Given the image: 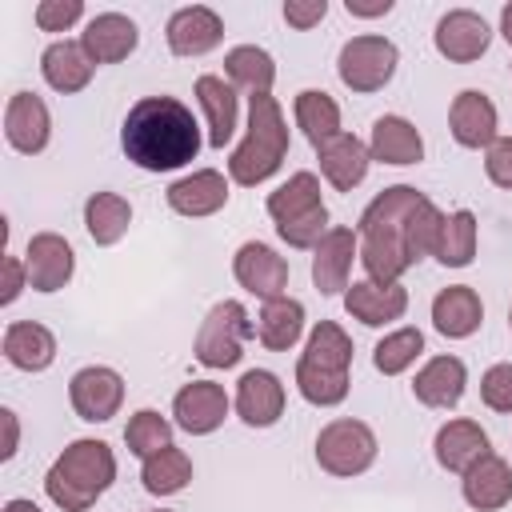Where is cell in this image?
<instances>
[{"mask_svg": "<svg viewBox=\"0 0 512 512\" xmlns=\"http://www.w3.org/2000/svg\"><path fill=\"white\" fill-rule=\"evenodd\" d=\"M200 144V124L176 96H144L120 124V148L144 172H176L196 160Z\"/></svg>", "mask_w": 512, "mask_h": 512, "instance_id": "obj_1", "label": "cell"}, {"mask_svg": "<svg viewBox=\"0 0 512 512\" xmlns=\"http://www.w3.org/2000/svg\"><path fill=\"white\" fill-rule=\"evenodd\" d=\"M424 200L428 196L416 192L412 184H392V188L376 192L372 204L360 212L356 236H360V264H364L368 280L400 284V276L412 268L408 248H404V228H408V216Z\"/></svg>", "mask_w": 512, "mask_h": 512, "instance_id": "obj_2", "label": "cell"}, {"mask_svg": "<svg viewBox=\"0 0 512 512\" xmlns=\"http://www.w3.org/2000/svg\"><path fill=\"white\" fill-rule=\"evenodd\" d=\"M116 480V452L104 440H72L48 468L44 492L60 512H88Z\"/></svg>", "mask_w": 512, "mask_h": 512, "instance_id": "obj_3", "label": "cell"}, {"mask_svg": "<svg viewBox=\"0 0 512 512\" xmlns=\"http://www.w3.org/2000/svg\"><path fill=\"white\" fill-rule=\"evenodd\" d=\"M288 120L276 104V96H252L248 100V132L228 156V180L240 188H256L268 176L280 172L288 156Z\"/></svg>", "mask_w": 512, "mask_h": 512, "instance_id": "obj_4", "label": "cell"}, {"mask_svg": "<svg viewBox=\"0 0 512 512\" xmlns=\"http://www.w3.org/2000/svg\"><path fill=\"white\" fill-rule=\"evenodd\" d=\"M268 216L288 248H316L328 232V204L320 196L316 172H292L276 192H268Z\"/></svg>", "mask_w": 512, "mask_h": 512, "instance_id": "obj_5", "label": "cell"}, {"mask_svg": "<svg viewBox=\"0 0 512 512\" xmlns=\"http://www.w3.org/2000/svg\"><path fill=\"white\" fill-rule=\"evenodd\" d=\"M256 336V324L240 300H220L208 308V316L196 328L192 356L204 368H236L244 356V344Z\"/></svg>", "mask_w": 512, "mask_h": 512, "instance_id": "obj_6", "label": "cell"}, {"mask_svg": "<svg viewBox=\"0 0 512 512\" xmlns=\"http://www.w3.org/2000/svg\"><path fill=\"white\" fill-rule=\"evenodd\" d=\"M376 432L364 424V420H352V416H340V420H328L316 436V464L328 472V476H360L376 464Z\"/></svg>", "mask_w": 512, "mask_h": 512, "instance_id": "obj_7", "label": "cell"}, {"mask_svg": "<svg viewBox=\"0 0 512 512\" xmlns=\"http://www.w3.org/2000/svg\"><path fill=\"white\" fill-rule=\"evenodd\" d=\"M396 64H400L396 44L388 36H376V32L352 36L336 56L340 84L352 92H380L396 76Z\"/></svg>", "mask_w": 512, "mask_h": 512, "instance_id": "obj_8", "label": "cell"}, {"mask_svg": "<svg viewBox=\"0 0 512 512\" xmlns=\"http://www.w3.org/2000/svg\"><path fill=\"white\" fill-rule=\"evenodd\" d=\"M68 404L80 420L104 424L120 412L124 404V376L108 364H88L68 380Z\"/></svg>", "mask_w": 512, "mask_h": 512, "instance_id": "obj_9", "label": "cell"}, {"mask_svg": "<svg viewBox=\"0 0 512 512\" xmlns=\"http://www.w3.org/2000/svg\"><path fill=\"white\" fill-rule=\"evenodd\" d=\"M360 260L356 228H328L324 240L312 248V284L320 296H340L352 284V264Z\"/></svg>", "mask_w": 512, "mask_h": 512, "instance_id": "obj_10", "label": "cell"}, {"mask_svg": "<svg viewBox=\"0 0 512 512\" xmlns=\"http://www.w3.org/2000/svg\"><path fill=\"white\" fill-rule=\"evenodd\" d=\"M232 276L244 292L260 296V300H276V296H288V260L264 244V240H248L236 248L232 256Z\"/></svg>", "mask_w": 512, "mask_h": 512, "instance_id": "obj_11", "label": "cell"}, {"mask_svg": "<svg viewBox=\"0 0 512 512\" xmlns=\"http://www.w3.org/2000/svg\"><path fill=\"white\" fill-rule=\"evenodd\" d=\"M432 44H436V52H440L444 60H452V64H472V60H480V56L488 52L492 28H488V20H484L480 12H472V8H452V12H444V16L436 20Z\"/></svg>", "mask_w": 512, "mask_h": 512, "instance_id": "obj_12", "label": "cell"}, {"mask_svg": "<svg viewBox=\"0 0 512 512\" xmlns=\"http://www.w3.org/2000/svg\"><path fill=\"white\" fill-rule=\"evenodd\" d=\"M228 392L224 384L216 380H192L184 384L176 396H172V416H176V428H184L188 436H208L216 432L224 420H228Z\"/></svg>", "mask_w": 512, "mask_h": 512, "instance_id": "obj_13", "label": "cell"}, {"mask_svg": "<svg viewBox=\"0 0 512 512\" xmlns=\"http://www.w3.org/2000/svg\"><path fill=\"white\" fill-rule=\"evenodd\" d=\"M28 288L32 292H60L76 272V252L60 232H36L24 248Z\"/></svg>", "mask_w": 512, "mask_h": 512, "instance_id": "obj_14", "label": "cell"}, {"mask_svg": "<svg viewBox=\"0 0 512 512\" xmlns=\"http://www.w3.org/2000/svg\"><path fill=\"white\" fill-rule=\"evenodd\" d=\"M284 384L276 372L268 368H248L240 380H236V396H232V408L236 416L248 424V428H272L280 416H284Z\"/></svg>", "mask_w": 512, "mask_h": 512, "instance_id": "obj_15", "label": "cell"}, {"mask_svg": "<svg viewBox=\"0 0 512 512\" xmlns=\"http://www.w3.org/2000/svg\"><path fill=\"white\" fill-rule=\"evenodd\" d=\"M164 40H168L172 56H204L224 40V20L208 4H188L168 16Z\"/></svg>", "mask_w": 512, "mask_h": 512, "instance_id": "obj_16", "label": "cell"}, {"mask_svg": "<svg viewBox=\"0 0 512 512\" xmlns=\"http://www.w3.org/2000/svg\"><path fill=\"white\" fill-rule=\"evenodd\" d=\"M448 128L460 148H492V140L500 136V112L492 96L464 88L448 108Z\"/></svg>", "mask_w": 512, "mask_h": 512, "instance_id": "obj_17", "label": "cell"}, {"mask_svg": "<svg viewBox=\"0 0 512 512\" xmlns=\"http://www.w3.org/2000/svg\"><path fill=\"white\" fill-rule=\"evenodd\" d=\"M48 136H52L48 104H44L36 92H16V96H8V108H4V140H8L20 156H36V152L48 148Z\"/></svg>", "mask_w": 512, "mask_h": 512, "instance_id": "obj_18", "label": "cell"}, {"mask_svg": "<svg viewBox=\"0 0 512 512\" xmlns=\"http://www.w3.org/2000/svg\"><path fill=\"white\" fill-rule=\"evenodd\" d=\"M80 44H84V52L92 56L96 68H100V64H120V60H128V56L136 52L140 28H136V20L124 16V12H100V16H92V20L84 24Z\"/></svg>", "mask_w": 512, "mask_h": 512, "instance_id": "obj_19", "label": "cell"}, {"mask_svg": "<svg viewBox=\"0 0 512 512\" xmlns=\"http://www.w3.org/2000/svg\"><path fill=\"white\" fill-rule=\"evenodd\" d=\"M164 196H168V208L176 216L200 220V216H212L228 204V176L216 172V168H196V172L172 180Z\"/></svg>", "mask_w": 512, "mask_h": 512, "instance_id": "obj_20", "label": "cell"}, {"mask_svg": "<svg viewBox=\"0 0 512 512\" xmlns=\"http://www.w3.org/2000/svg\"><path fill=\"white\" fill-rule=\"evenodd\" d=\"M344 312L360 320L364 328H384L408 312V288L404 284H376V280H352L344 292Z\"/></svg>", "mask_w": 512, "mask_h": 512, "instance_id": "obj_21", "label": "cell"}, {"mask_svg": "<svg viewBox=\"0 0 512 512\" xmlns=\"http://www.w3.org/2000/svg\"><path fill=\"white\" fill-rule=\"evenodd\" d=\"M432 452H436V464H440L444 472L464 476L476 460H484V456L492 452V440H488V432H484L476 420L456 416V420H448V424L436 428Z\"/></svg>", "mask_w": 512, "mask_h": 512, "instance_id": "obj_22", "label": "cell"}, {"mask_svg": "<svg viewBox=\"0 0 512 512\" xmlns=\"http://www.w3.org/2000/svg\"><path fill=\"white\" fill-rule=\"evenodd\" d=\"M316 160H320V176L336 192H352L356 184H364L368 164H372V152H368V144L360 136L340 132V136H332V140H324L316 148Z\"/></svg>", "mask_w": 512, "mask_h": 512, "instance_id": "obj_23", "label": "cell"}, {"mask_svg": "<svg viewBox=\"0 0 512 512\" xmlns=\"http://www.w3.org/2000/svg\"><path fill=\"white\" fill-rule=\"evenodd\" d=\"M432 324L448 340H468L484 324V300L472 284H448L432 296Z\"/></svg>", "mask_w": 512, "mask_h": 512, "instance_id": "obj_24", "label": "cell"}, {"mask_svg": "<svg viewBox=\"0 0 512 512\" xmlns=\"http://www.w3.org/2000/svg\"><path fill=\"white\" fill-rule=\"evenodd\" d=\"M460 496L476 512H500L512 500V468H508V460L496 456V452H488L484 460H476L460 476Z\"/></svg>", "mask_w": 512, "mask_h": 512, "instance_id": "obj_25", "label": "cell"}, {"mask_svg": "<svg viewBox=\"0 0 512 512\" xmlns=\"http://www.w3.org/2000/svg\"><path fill=\"white\" fill-rule=\"evenodd\" d=\"M368 152L372 160L380 164H392V168H408V164H420L424 160V136L420 128L408 120V116H380L372 124V136H368Z\"/></svg>", "mask_w": 512, "mask_h": 512, "instance_id": "obj_26", "label": "cell"}, {"mask_svg": "<svg viewBox=\"0 0 512 512\" xmlns=\"http://www.w3.org/2000/svg\"><path fill=\"white\" fill-rule=\"evenodd\" d=\"M40 72H44V84L60 96H72V92H84L96 64L92 56L84 52L80 40H52L40 56Z\"/></svg>", "mask_w": 512, "mask_h": 512, "instance_id": "obj_27", "label": "cell"}, {"mask_svg": "<svg viewBox=\"0 0 512 512\" xmlns=\"http://www.w3.org/2000/svg\"><path fill=\"white\" fill-rule=\"evenodd\" d=\"M196 100H200V112L208 120V144L224 148L240 128V96H236V88L224 84V76L204 72L196 80Z\"/></svg>", "mask_w": 512, "mask_h": 512, "instance_id": "obj_28", "label": "cell"}, {"mask_svg": "<svg viewBox=\"0 0 512 512\" xmlns=\"http://www.w3.org/2000/svg\"><path fill=\"white\" fill-rule=\"evenodd\" d=\"M464 388H468V368L460 356H432L412 380V396L424 408H456Z\"/></svg>", "mask_w": 512, "mask_h": 512, "instance_id": "obj_29", "label": "cell"}, {"mask_svg": "<svg viewBox=\"0 0 512 512\" xmlns=\"http://www.w3.org/2000/svg\"><path fill=\"white\" fill-rule=\"evenodd\" d=\"M4 360L20 372H44L56 360V336L52 328L36 324V320H12L4 328Z\"/></svg>", "mask_w": 512, "mask_h": 512, "instance_id": "obj_30", "label": "cell"}, {"mask_svg": "<svg viewBox=\"0 0 512 512\" xmlns=\"http://www.w3.org/2000/svg\"><path fill=\"white\" fill-rule=\"evenodd\" d=\"M304 304L296 296H276V300H264L260 316H256V340L268 348V352H288L296 348V340L304 336Z\"/></svg>", "mask_w": 512, "mask_h": 512, "instance_id": "obj_31", "label": "cell"}, {"mask_svg": "<svg viewBox=\"0 0 512 512\" xmlns=\"http://www.w3.org/2000/svg\"><path fill=\"white\" fill-rule=\"evenodd\" d=\"M224 76H228L232 88L248 92V100H252V96H272L276 60H272L264 48H256V44H236V48H228V56H224Z\"/></svg>", "mask_w": 512, "mask_h": 512, "instance_id": "obj_32", "label": "cell"}, {"mask_svg": "<svg viewBox=\"0 0 512 512\" xmlns=\"http://www.w3.org/2000/svg\"><path fill=\"white\" fill-rule=\"evenodd\" d=\"M128 224H132V204L120 192H92L84 200V228H88L92 244H100V248L120 244Z\"/></svg>", "mask_w": 512, "mask_h": 512, "instance_id": "obj_33", "label": "cell"}, {"mask_svg": "<svg viewBox=\"0 0 512 512\" xmlns=\"http://www.w3.org/2000/svg\"><path fill=\"white\" fill-rule=\"evenodd\" d=\"M292 116H296V128L308 136L312 148H320L324 140H332V136L344 132V128H340V104H336L324 88H304V92H296Z\"/></svg>", "mask_w": 512, "mask_h": 512, "instance_id": "obj_34", "label": "cell"}, {"mask_svg": "<svg viewBox=\"0 0 512 512\" xmlns=\"http://www.w3.org/2000/svg\"><path fill=\"white\" fill-rule=\"evenodd\" d=\"M476 244H480V224L468 208H456L444 216L440 224V240H436V260L444 268H468L476 260Z\"/></svg>", "mask_w": 512, "mask_h": 512, "instance_id": "obj_35", "label": "cell"}, {"mask_svg": "<svg viewBox=\"0 0 512 512\" xmlns=\"http://www.w3.org/2000/svg\"><path fill=\"white\" fill-rule=\"evenodd\" d=\"M140 484L152 496H176V492H184L192 484V460H188V452L172 444V448L148 456L144 468H140Z\"/></svg>", "mask_w": 512, "mask_h": 512, "instance_id": "obj_36", "label": "cell"}, {"mask_svg": "<svg viewBox=\"0 0 512 512\" xmlns=\"http://www.w3.org/2000/svg\"><path fill=\"white\" fill-rule=\"evenodd\" d=\"M300 360H308L316 368H328V372H348L352 368V336L336 320H320L308 332V344H304Z\"/></svg>", "mask_w": 512, "mask_h": 512, "instance_id": "obj_37", "label": "cell"}, {"mask_svg": "<svg viewBox=\"0 0 512 512\" xmlns=\"http://www.w3.org/2000/svg\"><path fill=\"white\" fill-rule=\"evenodd\" d=\"M296 392L316 404V408H336L348 400L352 392V376L348 372H328V368H316L308 360H296Z\"/></svg>", "mask_w": 512, "mask_h": 512, "instance_id": "obj_38", "label": "cell"}, {"mask_svg": "<svg viewBox=\"0 0 512 512\" xmlns=\"http://www.w3.org/2000/svg\"><path fill=\"white\" fill-rule=\"evenodd\" d=\"M124 444H128L132 456L148 460V456L172 448V420L160 416L156 408H140V412H132L128 424H124Z\"/></svg>", "mask_w": 512, "mask_h": 512, "instance_id": "obj_39", "label": "cell"}, {"mask_svg": "<svg viewBox=\"0 0 512 512\" xmlns=\"http://www.w3.org/2000/svg\"><path fill=\"white\" fill-rule=\"evenodd\" d=\"M420 352H424V332L420 328H396L372 348V364L384 376H400V372H408L416 364Z\"/></svg>", "mask_w": 512, "mask_h": 512, "instance_id": "obj_40", "label": "cell"}, {"mask_svg": "<svg viewBox=\"0 0 512 512\" xmlns=\"http://www.w3.org/2000/svg\"><path fill=\"white\" fill-rule=\"evenodd\" d=\"M440 224H444V212H440L432 200H424V204H420V208L408 216V228H404V248H408L412 268H416L424 256H432V252H436Z\"/></svg>", "mask_w": 512, "mask_h": 512, "instance_id": "obj_41", "label": "cell"}, {"mask_svg": "<svg viewBox=\"0 0 512 512\" xmlns=\"http://www.w3.org/2000/svg\"><path fill=\"white\" fill-rule=\"evenodd\" d=\"M480 400L492 408V412H512V364H492L484 376H480Z\"/></svg>", "mask_w": 512, "mask_h": 512, "instance_id": "obj_42", "label": "cell"}, {"mask_svg": "<svg viewBox=\"0 0 512 512\" xmlns=\"http://www.w3.org/2000/svg\"><path fill=\"white\" fill-rule=\"evenodd\" d=\"M84 16V0H40L36 4V28L40 32H68Z\"/></svg>", "mask_w": 512, "mask_h": 512, "instance_id": "obj_43", "label": "cell"}, {"mask_svg": "<svg viewBox=\"0 0 512 512\" xmlns=\"http://www.w3.org/2000/svg\"><path fill=\"white\" fill-rule=\"evenodd\" d=\"M484 172L496 188L512 192V136H496L492 148H484Z\"/></svg>", "mask_w": 512, "mask_h": 512, "instance_id": "obj_44", "label": "cell"}, {"mask_svg": "<svg viewBox=\"0 0 512 512\" xmlns=\"http://www.w3.org/2000/svg\"><path fill=\"white\" fill-rule=\"evenodd\" d=\"M324 16H328V0H288V4H284V20H288L292 28H300V32L316 28Z\"/></svg>", "mask_w": 512, "mask_h": 512, "instance_id": "obj_45", "label": "cell"}, {"mask_svg": "<svg viewBox=\"0 0 512 512\" xmlns=\"http://www.w3.org/2000/svg\"><path fill=\"white\" fill-rule=\"evenodd\" d=\"M24 288H28V268H24V260H20V256H4V288H0V304H4V308L16 304Z\"/></svg>", "mask_w": 512, "mask_h": 512, "instance_id": "obj_46", "label": "cell"}, {"mask_svg": "<svg viewBox=\"0 0 512 512\" xmlns=\"http://www.w3.org/2000/svg\"><path fill=\"white\" fill-rule=\"evenodd\" d=\"M0 424H4V448H0V460H12L16 448H20V420L12 408H0Z\"/></svg>", "mask_w": 512, "mask_h": 512, "instance_id": "obj_47", "label": "cell"}, {"mask_svg": "<svg viewBox=\"0 0 512 512\" xmlns=\"http://www.w3.org/2000/svg\"><path fill=\"white\" fill-rule=\"evenodd\" d=\"M344 8H348V16L372 20V16H388L392 12V0H344Z\"/></svg>", "mask_w": 512, "mask_h": 512, "instance_id": "obj_48", "label": "cell"}, {"mask_svg": "<svg viewBox=\"0 0 512 512\" xmlns=\"http://www.w3.org/2000/svg\"><path fill=\"white\" fill-rule=\"evenodd\" d=\"M0 512H40V504H32V500H24V496H12V500H4Z\"/></svg>", "mask_w": 512, "mask_h": 512, "instance_id": "obj_49", "label": "cell"}, {"mask_svg": "<svg viewBox=\"0 0 512 512\" xmlns=\"http://www.w3.org/2000/svg\"><path fill=\"white\" fill-rule=\"evenodd\" d=\"M500 36L512 44V4H504V8H500Z\"/></svg>", "mask_w": 512, "mask_h": 512, "instance_id": "obj_50", "label": "cell"}, {"mask_svg": "<svg viewBox=\"0 0 512 512\" xmlns=\"http://www.w3.org/2000/svg\"><path fill=\"white\" fill-rule=\"evenodd\" d=\"M148 512H172V508H148Z\"/></svg>", "mask_w": 512, "mask_h": 512, "instance_id": "obj_51", "label": "cell"}, {"mask_svg": "<svg viewBox=\"0 0 512 512\" xmlns=\"http://www.w3.org/2000/svg\"><path fill=\"white\" fill-rule=\"evenodd\" d=\"M508 324H512V308H508Z\"/></svg>", "mask_w": 512, "mask_h": 512, "instance_id": "obj_52", "label": "cell"}]
</instances>
